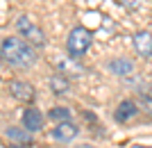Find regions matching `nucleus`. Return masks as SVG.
<instances>
[{
    "label": "nucleus",
    "instance_id": "4",
    "mask_svg": "<svg viewBox=\"0 0 152 148\" xmlns=\"http://www.w3.org/2000/svg\"><path fill=\"white\" fill-rule=\"evenodd\" d=\"M57 68H59V75H64L66 80H68V75L70 77H80V75H84V66L77 62V59H73V57H57Z\"/></svg>",
    "mask_w": 152,
    "mask_h": 148
},
{
    "label": "nucleus",
    "instance_id": "5",
    "mask_svg": "<svg viewBox=\"0 0 152 148\" xmlns=\"http://www.w3.org/2000/svg\"><path fill=\"white\" fill-rule=\"evenodd\" d=\"M77 135H80V128H77L75 123H70V121L57 123V125L52 128V139H55V141H59V144H68V141H73Z\"/></svg>",
    "mask_w": 152,
    "mask_h": 148
},
{
    "label": "nucleus",
    "instance_id": "1",
    "mask_svg": "<svg viewBox=\"0 0 152 148\" xmlns=\"http://www.w3.org/2000/svg\"><path fill=\"white\" fill-rule=\"evenodd\" d=\"M0 57L5 59L9 66H14V68H30L37 62V52L23 39L7 37L2 41V46H0Z\"/></svg>",
    "mask_w": 152,
    "mask_h": 148
},
{
    "label": "nucleus",
    "instance_id": "3",
    "mask_svg": "<svg viewBox=\"0 0 152 148\" xmlns=\"http://www.w3.org/2000/svg\"><path fill=\"white\" fill-rule=\"evenodd\" d=\"M16 32L20 34V39L30 46H45V34L43 30L30 18V16H18L16 18Z\"/></svg>",
    "mask_w": 152,
    "mask_h": 148
},
{
    "label": "nucleus",
    "instance_id": "8",
    "mask_svg": "<svg viewBox=\"0 0 152 148\" xmlns=\"http://www.w3.org/2000/svg\"><path fill=\"white\" fill-rule=\"evenodd\" d=\"M134 48H136V52H139V55L150 57V55H152V34L145 32V30L136 32V34H134Z\"/></svg>",
    "mask_w": 152,
    "mask_h": 148
},
{
    "label": "nucleus",
    "instance_id": "2",
    "mask_svg": "<svg viewBox=\"0 0 152 148\" xmlns=\"http://www.w3.org/2000/svg\"><path fill=\"white\" fill-rule=\"evenodd\" d=\"M91 41H93V34H91L86 27H82V25L73 27L68 39H66V50H68V55L73 59H77L91 48Z\"/></svg>",
    "mask_w": 152,
    "mask_h": 148
},
{
    "label": "nucleus",
    "instance_id": "14",
    "mask_svg": "<svg viewBox=\"0 0 152 148\" xmlns=\"http://www.w3.org/2000/svg\"><path fill=\"white\" fill-rule=\"evenodd\" d=\"M121 2L127 7V9H139V7L143 5V0H121Z\"/></svg>",
    "mask_w": 152,
    "mask_h": 148
},
{
    "label": "nucleus",
    "instance_id": "6",
    "mask_svg": "<svg viewBox=\"0 0 152 148\" xmlns=\"http://www.w3.org/2000/svg\"><path fill=\"white\" fill-rule=\"evenodd\" d=\"M9 91H12V96L16 98V100H20V103H32L34 96H37L34 87L27 84V82H20V80H16V82L9 84Z\"/></svg>",
    "mask_w": 152,
    "mask_h": 148
},
{
    "label": "nucleus",
    "instance_id": "15",
    "mask_svg": "<svg viewBox=\"0 0 152 148\" xmlns=\"http://www.w3.org/2000/svg\"><path fill=\"white\" fill-rule=\"evenodd\" d=\"M141 105H143V110H150L152 112V100L148 96H141Z\"/></svg>",
    "mask_w": 152,
    "mask_h": 148
},
{
    "label": "nucleus",
    "instance_id": "16",
    "mask_svg": "<svg viewBox=\"0 0 152 148\" xmlns=\"http://www.w3.org/2000/svg\"><path fill=\"white\" fill-rule=\"evenodd\" d=\"M77 148H95V146H93V144H80Z\"/></svg>",
    "mask_w": 152,
    "mask_h": 148
},
{
    "label": "nucleus",
    "instance_id": "11",
    "mask_svg": "<svg viewBox=\"0 0 152 148\" xmlns=\"http://www.w3.org/2000/svg\"><path fill=\"white\" fill-rule=\"evenodd\" d=\"M50 89H52V94H57V96H68L70 94V82L64 75H52L50 77Z\"/></svg>",
    "mask_w": 152,
    "mask_h": 148
},
{
    "label": "nucleus",
    "instance_id": "13",
    "mask_svg": "<svg viewBox=\"0 0 152 148\" xmlns=\"http://www.w3.org/2000/svg\"><path fill=\"white\" fill-rule=\"evenodd\" d=\"M7 137L16 144H30V132H27V130L23 132L20 128H9L7 130Z\"/></svg>",
    "mask_w": 152,
    "mask_h": 148
},
{
    "label": "nucleus",
    "instance_id": "7",
    "mask_svg": "<svg viewBox=\"0 0 152 148\" xmlns=\"http://www.w3.org/2000/svg\"><path fill=\"white\" fill-rule=\"evenodd\" d=\"M23 128H25L27 132H39V130L43 128V114H41L37 107L25 110V114H23Z\"/></svg>",
    "mask_w": 152,
    "mask_h": 148
},
{
    "label": "nucleus",
    "instance_id": "19",
    "mask_svg": "<svg viewBox=\"0 0 152 148\" xmlns=\"http://www.w3.org/2000/svg\"><path fill=\"white\" fill-rule=\"evenodd\" d=\"M0 59H2V57H0Z\"/></svg>",
    "mask_w": 152,
    "mask_h": 148
},
{
    "label": "nucleus",
    "instance_id": "10",
    "mask_svg": "<svg viewBox=\"0 0 152 148\" xmlns=\"http://www.w3.org/2000/svg\"><path fill=\"white\" fill-rule=\"evenodd\" d=\"M136 114H139L136 103H134V100H125V103H121L118 110H116V121L118 123H127V121H132Z\"/></svg>",
    "mask_w": 152,
    "mask_h": 148
},
{
    "label": "nucleus",
    "instance_id": "12",
    "mask_svg": "<svg viewBox=\"0 0 152 148\" xmlns=\"http://www.w3.org/2000/svg\"><path fill=\"white\" fill-rule=\"evenodd\" d=\"M48 116H50V121L66 123V121H70V110L68 107H52V110L48 112Z\"/></svg>",
    "mask_w": 152,
    "mask_h": 148
},
{
    "label": "nucleus",
    "instance_id": "18",
    "mask_svg": "<svg viewBox=\"0 0 152 148\" xmlns=\"http://www.w3.org/2000/svg\"><path fill=\"white\" fill-rule=\"evenodd\" d=\"M0 148H5V146H2V144H0Z\"/></svg>",
    "mask_w": 152,
    "mask_h": 148
},
{
    "label": "nucleus",
    "instance_id": "9",
    "mask_svg": "<svg viewBox=\"0 0 152 148\" xmlns=\"http://www.w3.org/2000/svg\"><path fill=\"white\" fill-rule=\"evenodd\" d=\"M109 68H111L114 75H121V77H129L134 73V64L129 62V59H125V57L111 59V62H109Z\"/></svg>",
    "mask_w": 152,
    "mask_h": 148
},
{
    "label": "nucleus",
    "instance_id": "17",
    "mask_svg": "<svg viewBox=\"0 0 152 148\" xmlns=\"http://www.w3.org/2000/svg\"><path fill=\"white\" fill-rule=\"evenodd\" d=\"M134 148H150V146H134Z\"/></svg>",
    "mask_w": 152,
    "mask_h": 148
}]
</instances>
